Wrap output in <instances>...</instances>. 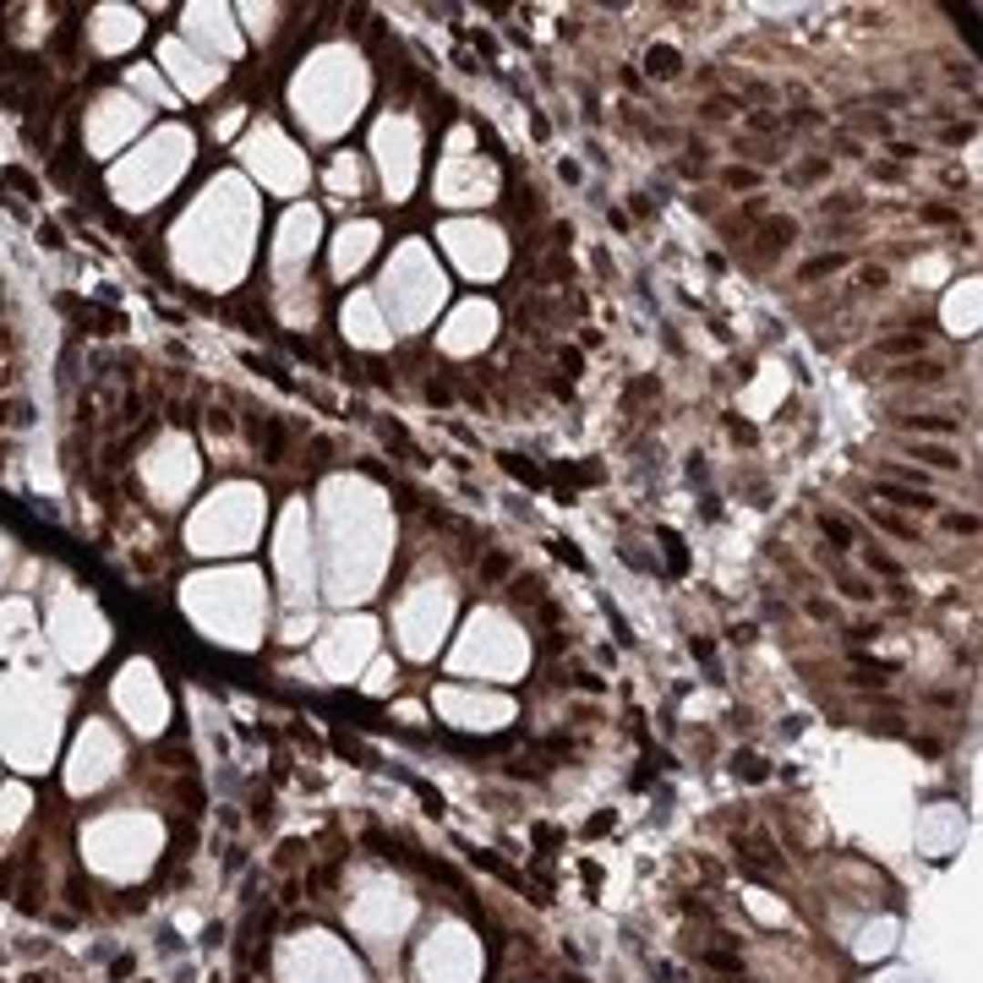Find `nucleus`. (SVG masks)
<instances>
[{
  "mask_svg": "<svg viewBox=\"0 0 983 983\" xmlns=\"http://www.w3.org/2000/svg\"><path fill=\"white\" fill-rule=\"evenodd\" d=\"M738 776L760 782V776H765V760H760V754H738Z\"/></svg>",
  "mask_w": 983,
  "mask_h": 983,
  "instance_id": "1a4fd4ad",
  "label": "nucleus"
},
{
  "mask_svg": "<svg viewBox=\"0 0 983 983\" xmlns=\"http://www.w3.org/2000/svg\"><path fill=\"white\" fill-rule=\"evenodd\" d=\"M722 180H727V186H732V191H738V186H754V180H760V169H727V175H722Z\"/></svg>",
  "mask_w": 983,
  "mask_h": 983,
  "instance_id": "9d476101",
  "label": "nucleus"
},
{
  "mask_svg": "<svg viewBox=\"0 0 983 983\" xmlns=\"http://www.w3.org/2000/svg\"><path fill=\"white\" fill-rule=\"evenodd\" d=\"M164 66H169V71L180 66V82H186V93H202V87L213 82V71H208L202 60H191L186 49H175V44H164Z\"/></svg>",
  "mask_w": 983,
  "mask_h": 983,
  "instance_id": "f03ea898",
  "label": "nucleus"
},
{
  "mask_svg": "<svg viewBox=\"0 0 983 983\" xmlns=\"http://www.w3.org/2000/svg\"><path fill=\"white\" fill-rule=\"evenodd\" d=\"M836 268H842V257L831 251V257H814V262H804V268H798V279L809 284V279H825V273H836Z\"/></svg>",
  "mask_w": 983,
  "mask_h": 983,
  "instance_id": "20e7f679",
  "label": "nucleus"
},
{
  "mask_svg": "<svg viewBox=\"0 0 983 983\" xmlns=\"http://www.w3.org/2000/svg\"><path fill=\"white\" fill-rule=\"evenodd\" d=\"M918 459H929V465H940V470H957V465H962L951 448H918Z\"/></svg>",
  "mask_w": 983,
  "mask_h": 983,
  "instance_id": "6e6552de",
  "label": "nucleus"
},
{
  "mask_svg": "<svg viewBox=\"0 0 983 983\" xmlns=\"http://www.w3.org/2000/svg\"><path fill=\"white\" fill-rule=\"evenodd\" d=\"M131 82H137V87H142V93H148V98H159V104H169V93H164V87H159V77H153V71H148V66H137V71H131Z\"/></svg>",
  "mask_w": 983,
  "mask_h": 983,
  "instance_id": "39448f33",
  "label": "nucleus"
},
{
  "mask_svg": "<svg viewBox=\"0 0 983 983\" xmlns=\"http://www.w3.org/2000/svg\"><path fill=\"white\" fill-rule=\"evenodd\" d=\"M875 525H886V530H891V536H907V541H913V536H918V530H913V525H902V519H891V514H875Z\"/></svg>",
  "mask_w": 983,
  "mask_h": 983,
  "instance_id": "9b49d317",
  "label": "nucleus"
},
{
  "mask_svg": "<svg viewBox=\"0 0 983 983\" xmlns=\"http://www.w3.org/2000/svg\"><path fill=\"white\" fill-rule=\"evenodd\" d=\"M700 962H705V968H716V973H743V962H738L732 951H700Z\"/></svg>",
  "mask_w": 983,
  "mask_h": 983,
  "instance_id": "423d86ee",
  "label": "nucleus"
},
{
  "mask_svg": "<svg viewBox=\"0 0 983 983\" xmlns=\"http://www.w3.org/2000/svg\"><path fill=\"white\" fill-rule=\"evenodd\" d=\"M875 492H880V497H891V503H902V508H929V503H935V497H924V492H902L896 481H880Z\"/></svg>",
  "mask_w": 983,
  "mask_h": 983,
  "instance_id": "7ed1b4c3",
  "label": "nucleus"
},
{
  "mask_svg": "<svg viewBox=\"0 0 983 983\" xmlns=\"http://www.w3.org/2000/svg\"><path fill=\"white\" fill-rule=\"evenodd\" d=\"M137 33H142L137 11H120V5H104V11H98V22H93V38H98V49H126Z\"/></svg>",
  "mask_w": 983,
  "mask_h": 983,
  "instance_id": "f257e3e1",
  "label": "nucleus"
},
{
  "mask_svg": "<svg viewBox=\"0 0 983 983\" xmlns=\"http://www.w3.org/2000/svg\"><path fill=\"white\" fill-rule=\"evenodd\" d=\"M645 66H650L656 77H672V71H678V55H672V49H650V55H645Z\"/></svg>",
  "mask_w": 983,
  "mask_h": 983,
  "instance_id": "0eeeda50",
  "label": "nucleus"
}]
</instances>
